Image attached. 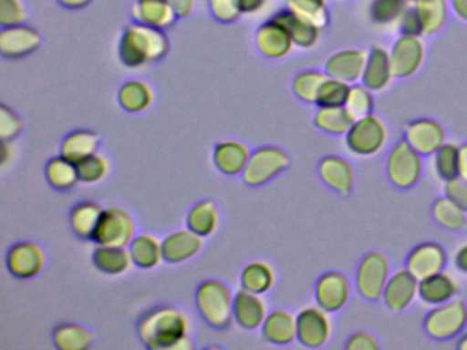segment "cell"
<instances>
[{
  "label": "cell",
  "instance_id": "6da1fadb",
  "mask_svg": "<svg viewBox=\"0 0 467 350\" xmlns=\"http://www.w3.org/2000/svg\"><path fill=\"white\" fill-rule=\"evenodd\" d=\"M139 336L152 350H188L193 344L188 336V320L171 306L147 312L139 323Z\"/></svg>",
  "mask_w": 467,
  "mask_h": 350
},
{
  "label": "cell",
  "instance_id": "7a4b0ae2",
  "mask_svg": "<svg viewBox=\"0 0 467 350\" xmlns=\"http://www.w3.org/2000/svg\"><path fill=\"white\" fill-rule=\"evenodd\" d=\"M168 38L158 27L132 26L122 37L119 55L125 65L139 67L162 59L168 54Z\"/></svg>",
  "mask_w": 467,
  "mask_h": 350
},
{
  "label": "cell",
  "instance_id": "3957f363",
  "mask_svg": "<svg viewBox=\"0 0 467 350\" xmlns=\"http://www.w3.org/2000/svg\"><path fill=\"white\" fill-rule=\"evenodd\" d=\"M196 305L204 322L217 330H223L234 319V295L223 282L210 279L196 292Z\"/></svg>",
  "mask_w": 467,
  "mask_h": 350
},
{
  "label": "cell",
  "instance_id": "277c9868",
  "mask_svg": "<svg viewBox=\"0 0 467 350\" xmlns=\"http://www.w3.org/2000/svg\"><path fill=\"white\" fill-rule=\"evenodd\" d=\"M467 324V306L463 301L453 300L434 306L423 320V328L431 338L448 341L455 338Z\"/></svg>",
  "mask_w": 467,
  "mask_h": 350
},
{
  "label": "cell",
  "instance_id": "5b68a950",
  "mask_svg": "<svg viewBox=\"0 0 467 350\" xmlns=\"http://www.w3.org/2000/svg\"><path fill=\"white\" fill-rule=\"evenodd\" d=\"M422 155L406 139L396 142L387 159V174L390 182L400 189L417 185L422 177Z\"/></svg>",
  "mask_w": 467,
  "mask_h": 350
},
{
  "label": "cell",
  "instance_id": "8992f818",
  "mask_svg": "<svg viewBox=\"0 0 467 350\" xmlns=\"http://www.w3.org/2000/svg\"><path fill=\"white\" fill-rule=\"evenodd\" d=\"M387 125L374 115L360 118L346 134L347 149L357 156H373L379 153L387 144Z\"/></svg>",
  "mask_w": 467,
  "mask_h": 350
},
{
  "label": "cell",
  "instance_id": "52a82bcc",
  "mask_svg": "<svg viewBox=\"0 0 467 350\" xmlns=\"http://www.w3.org/2000/svg\"><path fill=\"white\" fill-rule=\"evenodd\" d=\"M289 166V156L277 147H262L251 153L247 167L243 171V180L251 186H261L270 182L285 171Z\"/></svg>",
  "mask_w": 467,
  "mask_h": 350
},
{
  "label": "cell",
  "instance_id": "ba28073f",
  "mask_svg": "<svg viewBox=\"0 0 467 350\" xmlns=\"http://www.w3.org/2000/svg\"><path fill=\"white\" fill-rule=\"evenodd\" d=\"M389 260L381 252H370L363 257L357 270V289L363 298L377 301L382 298L389 279Z\"/></svg>",
  "mask_w": 467,
  "mask_h": 350
},
{
  "label": "cell",
  "instance_id": "9c48e42d",
  "mask_svg": "<svg viewBox=\"0 0 467 350\" xmlns=\"http://www.w3.org/2000/svg\"><path fill=\"white\" fill-rule=\"evenodd\" d=\"M132 216L122 208H110L103 213L94 241L98 245L127 248L136 237Z\"/></svg>",
  "mask_w": 467,
  "mask_h": 350
},
{
  "label": "cell",
  "instance_id": "30bf717a",
  "mask_svg": "<svg viewBox=\"0 0 467 350\" xmlns=\"http://www.w3.org/2000/svg\"><path fill=\"white\" fill-rule=\"evenodd\" d=\"M389 57L396 78L414 76L425 59V46L420 36L401 35L393 43Z\"/></svg>",
  "mask_w": 467,
  "mask_h": 350
},
{
  "label": "cell",
  "instance_id": "8fae6325",
  "mask_svg": "<svg viewBox=\"0 0 467 350\" xmlns=\"http://www.w3.org/2000/svg\"><path fill=\"white\" fill-rule=\"evenodd\" d=\"M297 341L306 347L324 346L332 335V322L327 311L319 306H307L296 316Z\"/></svg>",
  "mask_w": 467,
  "mask_h": 350
},
{
  "label": "cell",
  "instance_id": "7c38bea8",
  "mask_svg": "<svg viewBox=\"0 0 467 350\" xmlns=\"http://www.w3.org/2000/svg\"><path fill=\"white\" fill-rule=\"evenodd\" d=\"M444 126L439 120L420 118L404 129V139L422 156L434 155L445 144Z\"/></svg>",
  "mask_w": 467,
  "mask_h": 350
},
{
  "label": "cell",
  "instance_id": "4fadbf2b",
  "mask_svg": "<svg viewBox=\"0 0 467 350\" xmlns=\"http://www.w3.org/2000/svg\"><path fill=\"white\" fill-rule=\"evenodd\" d=\"M447 262V252L444 246L433 241H428V242L420 243L410 252L406 268L418 281H422L428 276L444 271Z\"/></svg>",
  "mask_w": 467,
  "mask_h": 350
},
{
  "label": "cell",
  "instance_id": "5bb4252c",
  "mask_svg": "<svg viewBox=\"0 0 467 350\" xmlns=\"http://www.w3.org/2000/svg\"><path fill=\"white\" fill-rule=\"evenodd\" d=\"M368 52L358 48L336 52L325 63V73L332 78L354 85L362 81Z\"/></svg>",
  "mask_w": 467,
  "mask_h": 350
},
{
  "label": "cell",
  "instance_id": "9a60e30c",
  "mask_svg": "<svg viewBox=\"0 0 467 350\" xmlns=\"http://www.w3.org/2000/svg\"><path fill=\"white\" fill-rule=\"evenodd\" d=\"M351 286L348 279L341 273H327L316 284V300L319 308L327 314L340 311L348 303Z\"/></svg>",
  "mask_w": 467,
  "mask_h": 350
},
{
  "label": "cell",
  "instance_id": "2e32d148",
  "mask_svg": "<svg viewBox=\"0 0 467 350\" xmlns=\"http://www.w3.org/2000/svg\"><path fill=\"white\" fill-rule=\"evenodd\" d=\"M420 281L407 268L396 271L388 279L387 286L382 293V301L388 309L400 312L411 305L418 295Z\"/></svg>",
  "mask_w": 467,
  "mask_h": 350
},
{
  "label": "cell",
  "instance_id": "e0dca14e",
  "mask_svg": "<svg viewBox=\"0 0 467 350\" xmlns=\"http://www.w3.org/2000/svg\"><path fill=\"white\" fill-rule=\"evenodd\" d=\"M46 257L37 243H16L7 254V268L13 275L21 279L34 278L45 267Z\"/></svg>",
  "mask_w": 467,
  "mask_h": 350
},
{
  "label": "cell",
  "instance_id": "ac0fdd59",
  "mask_svg": "<svg viewBox=\"0 0 467 350\" xmlns=\"http://www.w3.org/2000/svg\"><path fill=\"white\" fill-rule=\"evenodd\" d=\"M234 320L245 330H256L264 325L267 306L261 294L242 289L234 295Z\"/></svg>",
  "mask_w": 467,
  "mask_h": 350
},
{
  "label": "cell",
  "instance_id": "d6986e66",
  "mask_svg": "<svg viewBox=\"0 0 467 350\" xmlns=\"http://www.w3.org/2000/svg\"><path fill=\"white\" fill-rule=\"evenodd\" d=\"M203 248V237L192 230H179L162 241L163 260L171 264L187 262Z\"/></svg>",
  "mask_w": 467,
  "mask_h": 350
},
{
  "label": "cell",
  "instance_id": "ffe728a7",
  "mask_svg": "<svg viewBox=\"0 0 467 350\" xmlns=\"http://www.w3.org/2000/svg\"><path fill=\"white\" fill-rule=\"evenodd\" d=\"M389 52L381 46H371L368 52L362 84L373 92H381L393 78Z\"/></svg>",
  "mask_w": 467,
  "mask_h": 350
},
{
  "label": "cell",
  "instance_id": "44dd1931",
  "mask_svg": "<svg viewBox=\"0 0 467 350\" xmlns=\"http://www.w3.org/2000/svg\"><path fill=\"white\" fill-rule=\"evenodd\" d=\"M319 175L332 190L343 196H349L354 190V167L347 159L340 156H327L319 163Z\"/></svg>",
  "mask_w": 467,
  "mask_h": 350
},
{
  "label": "cell",
  "instance_id": "7402d4cb",
  "mask_svg": "<svg viewBox=\"0 0 467 350\" xmlns=\"http://www.w3.org/2000/svg\"><path fill=\"white\" fill-rule=\"evenodd\" d=\"M256 41H258V46L262 54L273 57V59L285 57L291 52L292 46H295L291 33L288 32L285 25L281 24L278 19H273V21L264 25L259 29Z\"/></svg>",
  "mask_w": 467,
  "mask_h": 350
},
{
  "label": "cell",
  "instance_id": "603a6c76",
  "mask_svg": "<svg viewBox=\"0 0 467 350\" xmlns=\"http://www.w3.org/2000/svg\"><path fill=\"white\" fill-rule=\"evenodd\" d=\"M458 292L455 281L448 273H439L420 281L418 297L426 305L437 306L453 300Z\"/></svg>",
  "mask_w": 467,
  "mask_h": 350
},
{
  "label": "cell",
  "instance_id": "cb8c5ba5",
  "mask_svg": "<svg viewBox=\"0 0 467 350\" xmlns=\"http://www.w3.org/2000/svg\"><path fill=\"white\" fill-rule=\"evenodd\" d=\"M40 37L34 29L13 26L0 36V49L7 57H21L34 52L39 46Z\"/></svg>",
  "mask_w": 467,
  "mask_h": 350
},
{
  "label": "cell",
  "instance_id": "d4e9b609",
  "mask_svg": "<svg viewBox=\"0 0 467 350\" xmlns=\"http://www.w3.org/2000/svg\"><path fill=\"white\" fill-rule=\"evenodd\" d=\"M265 339L275 345H288L297 338L296 316L285 309L267 314L262 325Z\"/></svg>",
  "mask_w": 467,
  "mask_h": 350
},
{
  "label": "cell",
  "instance_id": "484cf974",
  "mask_svg": "<svg viewBox=\"0 0 467 350\" xmlns=\"http://www.w3.org/2000/svg\"><path fill=\"white\" fill-rule=\"evenodd\" d=\"M250 158V149L243 142L226 141L215 147V166L226 175L243 174Z\"/></svg>",
  "mask_w": 467,
  "mask_h": 350
},
{
  "label": "cell",
  "instance_id": "4316f807",
  "mask_svg": "<svg viewBox=\"0 0 467 350\" xmlns=\"http://www.w3.org/2000/svg\"><path fill=\"white\" fill-rule=\"evenodd\" d=\"M420 22L422 36L436 35L448 22L447 0H411Z\"/></svg>",
  "mask_w": 467,
  "mask_h": 350
},
{
  "label": "cell",
  "instance_id": "83f0119b",
  "mask_svg": "<svg viewBox=\"0 0 467 350\" xmlns=\"http://www.w3.org/2000/svg\"><path fill=\"white\" fill-rule=\"evenodd\" d=\"M95 267L108 275H119L132 267L130 252L121 246L98 245L92 254Z\"/></svg>",
  "mask_w": 467,
  "mask_h": 350
},
{
  "label": "cell",
  "instance_id": "f1b7e54d",
  "mask_svg": "<svg viewBox=\"0 0 467 350\" xmlns=\"http://www.w3.org/2000/svg\"><path fill=\"white\" fill-rule=\"evenodd\" d=\"M105 210L97 202L86 201L76 205L70 215V224L76 235L83 240H94Z\"/></svg>",
  "mask_w": 467,
  "mask_h": 350
},
{
  "label": "cell",
  "instance_id": "f546056e",
  "mask_svg": "<svg viewBox=\"0 0 467 350\" xmlns=\"http://www.w3.org/2000/svg\"><path fill=\"white\" fill-rule=\"evenodd\" d=\"M99 147V136L94 131H73L62 142L61 155L78 164L83 161L84 159L98 153Z\"/></svg>",
  "mask_w": 467,
  "mask_h": 350
},
{
  "label": "cell",
  "instance_id": "4dcf8cb0",
  "mask_svg": "<svg viewBox=\"0 0 467 350\" xmlns=\"http://www.w3.org/2000/svg\"><path fill=\"white\" fill-rule=\"evenodd\" d=\"M130 252L133 264L144 270L157 267L163 260L162 242L150 234H140L133 238Z\"/></svg>",
  "mask_w": 467,
  "mask_h": 350
},
{
  "label": "cell",
  "instance_id": "1f68e13d",
  "mask_svg": "<svg viewBox=\"0 0 467 350\" xmlns=\"http://www.w3.org/2000/svg\"><path fill=\"white\" fill-rule=\"evenodd\" d=\"M355 119L346 106L319 107L314 117V123L319 130L335 136H346Z\"/></svg>",
  "mask_w": 467,
  "mask_h": 350
},
{
  "label": "cell",
  "instance_id": "d6a6232c",
  "mask_svg": "<svg viewBox=\"0 0 467 350\" xmlns=\"http://www.w3.org/2000/svg\"><path fill=\"white\" fill-rule=\"evenodd\" d=\"M275 19L285 25L288 32L291 33L292 40L297 46L311 48L316 46L319 38V27L306 19L300 18L291 11H283L278 14Z\"/></svg>",
  "mask_w": 467,
  "mask_h": 350
},
{
  "label": "cell",
  "instance_id": "836d02e7",
  "mask_svg": "<svg viewBox=\"0 0 467 350\" xmlns=\"http://www.w3.org/2000/svg\"><path fill=\"white\" fill-rule=\"evenodd\" d=\"M187 223L188 229L203 238L214 234L220 224V215L214 202L212 200L198 202L188 213Z\"/></svg>",
  "mask_w": 467,
  "mask_h": 350
},
{
  "label": "cell",
  "instance_id": "e575fe53",
  "mask_svg": "<svg viewBox=\"0 0 467 350\" xmlns=\"http://www.w3.org/2000/svg\"><path fill=\"white\" fill-rule=\"evenodd\" d=\"M46 177L50 185L58 190H69L80 180L78 164L62 155L48 161Z\"/></svg>",
  "mask_w": 467,
  "mask_h": 350
},
{
  "label": "cell",
  "instance_id": "d590c367",
  "mask_svg": "<svg viewBox=\"0 0 467 350\" xmlns=\"http://www.w3.org/2000/svg\"><path fill=\"white\" fill-rule=\"evenodd\" d=\"M275 279V271L267 262H254L243 270L242 286L243 289L262 295L272 289Z\"/></svg>",
  "mask_w": 467,
  "mask_h": 350
},
{
  "label": "cell",
  "instance_id": "8d00e7d4",
  "mask_svg": "<svg viewBox=\"0 0 467 350\" xmlns=\"http://www.w3.org/2000/svg\"><path fill=\"white\" fill-rule=\"evenodd\" d=\"M54 344L61 350H84L91 346L92 336L83 325L67 323L54 331Z\"/></svg>",
  "mask_w": 467,
  "mask_h": 350
},
{
  "label": "cell",
  "instance_id": "74e56055",
  "mask_svg": "<svg viewBox=\"0 0 467 350\" xmlns=\"http://www.w3.org/2000/svg\"><path fill=\"white\" fill-rule=\"evenodd\" d=\"M433 218L437 223L453 232H461L467 227V212L463 208L448 199L447 196L436 200L431 208Z\"/></svg>",
  "mask_w": 467,
  "mask_h": 350
},
{
  "label": "cell",
  "instance_id": "f35d334b",
  "mask_svg": "<svg viewBox=\"0 0 467 350\" xmlns=\"http://www.w3.org/2000/svg\"><path fill=\"white\" fill-rule=\"evenodd\" d=\"M410 7V0H373L368 8L371 21L382 26L398 24L404 11Z\"/></svg>",
  "mask_w": 467,
  "mask_h": 350
},
{
  "label": "cell",
  "instance_id": "ab89813d",
  "mask_svg": "<svg viewBox=\"0 0 467 350\" xmlns=\"http://www.w3.org/2000/svg\"><path fill=\"white\" fill-rule=\"evenodd\" d=\"M119 103L130 112H140L152 103V92L149 85L140 81L128 82L119 92Z\"/></svg>",
  "mask_w": 467,
  "mask_h": 350
},
{
  "label": "cell",
  "instance_id": "60d3db41",
  "mask_svg": "<svg viewBox=\"0 0 467 350\" xmlns=\"http://www.w3.org/2000/svg\"><path fill=\"white\" fill-rule=\"evenodd\" d=\"M289 11L322 29L329 22L327 0H288Z\"/></svg>",
  "mask_w": 467,
  "mask_h": 350
},
{
  "label": "cell",
  "instance_id": "b9f144b4",
  "mask_svg": "<svg viewBox=\"0 0 467 350\" xmlns=\"http://www.w3.org/2000/svg\"><path fill=\"white\" fill-rule=\"evenodd\" d=\"M433 167L437 177L444 182L461 177L459 175V147L451 142H445L434 153Z\"/></svg>",
  "mask_w": 467,
  "mask_h": 350
},
{
  "label": "cell",
  "instance_id": "7bdbcfd3",
  "mask_svg": "<svg viewBox=\"0 0 467 350\" xmlns=\"http://www.w3.org/2000/svg\"><path fill=\"white\" fill-rule=\"evenodd\" d=\"M346 108L348 109L355 120L373 115V90L368 89L363 84L351 85L346 101Z\"/></svg>",
  "mask_w": 467,
  "mask_h": 350
},
{
  "label": "cell",
  "instance_id": "ee69618b",
  "mask_svg": "<svg viewBox=\"0 0 467 350\" xmlns=\"http://www.w3.org/2000/svg\"><path fill=\"white\" fill-rule=\"evenodd\" d=\"M327 78V73L318 70H308L300 73L294 81V92L300 100L306 103H317V96L325 79Z\"/></svg>",
  "mask_w": 467,
  "mask_h": 350
},
{
  "label": "cell",
  "instance_id": "f6af8a7d",
  "mask_svg": "<svg viewBox=\"0 0 467 350\" xmlns=\"http://www.w3.org/2000/svg\"><path fill=\"white\" fill-rule=\"evenodd\" d=\"M349 88H351V85L327 76V78L322 84L321 89H319L318 96H317V106H346Z\"/></svg>",
  "mask_w": 467,
  "mask_h": 350
},
{
  "label": "cell",
  "instance_id": "bcb514c9",
  "mask_svg": "<svg viewBox=\"0 0 467 350\" xmlns=\"http://www.w3.org/2000/svg\"><path fill=\"white\" fill-rule=\"evenodd\" d=\"M78 169L80 180L87 183H97L106 178L110 166L103 156L95 153V155L89 156V158L78 163Z\"/></svg>",
  "mask_w": 467,
  "mask_h": 350
},
{
  "label": "cell",
  "instance_id": "7dc6e473",
  "mask_svg": "<svg viewBox=\"0 0 467 350\" xmlns=\"http://www.w3.org/2000/svg\"><path fill=\"white\" fill-rule=\"evenodd\" d=\"M24 123L21 118L9 107H0V139L7 142L15 139L23 131Z\"/></svg>",
  "mask_w": 467,
  "mask_h": 350
},
{
  "label": "cell",
  "instance_id": "c3c4849f",
  "mask_svg": "<svg viewBox=\"0 0 467 350\" xmlns=\"http://www.w3.org/2000/svg\"><path fill=\"white\" fill-rule=\"evenodd\" d=\"M445 196L452 200L459 207L467 212V180L462 177L447 180L444 186Z\"/></svg>",
  "mask_w": 467,
  "mask_h": 350
},
{
  "label": "cell",
  "instance_id": "681fc988",
  "mask_svg": "<svg viewBox=\"0 0 467 350\" xmlns=\"http://www.w3.org/2000/svg\"><path fill=\"white\" fill-rule=\"evenodd\" d=\"M398 26L401 35L422 36L420 19H418L417 13H415L411 5L404 11L400 21L398 22Z\"/></svg>",
  "mask_w": 467,
  "mask_h": 350
},
{
  "label": "cell",
  "instance_id": "f907efd6",
  "mask_svg": "<svg viewBox=\"0 0 467 350\" xmlns=\"http://www.w3.org/2000/svg\"><path fill=\"white\" fill-rule=\"evenodd\" d=\"M346 347L348 350H377L379 349V344L371 334L357 333L348 339Z\"/></svg>",
  "mask_w": 467,
  "mask_h": 350
},
{
  "label": "cell",
  "instance_id": "816d5d0a",
  "mask_svg": "<svg viewBox=\"0 0 467 350\" xmlns=\"http://www.w3.org/2000/svg\"><path fill=\"white\" fill-rule=\"evenodd\" d=\"M453 264H455L456 270L467 275V242L456 251Z\"/></svg>",
  "mask_w": 467,
  "mask_h": 350
},
{
  "label": "cell",
  "instance_id": "f5cc1de1",
  "mask_svg": "<svg viewBox=\"0 0 467 350\" xmlns=\"http://www.w3.org/2000/svg\"><path fill=\"white\" fill-rule=\"evenodd\" d=\"M459 175L467 180V142L459 147Z\"/></svg>",
  "mask_w": 467,
  "mask_h": 350
},
{
  "label": "cell",
  "instance_id": "db71d44e",
  "mask_svg": "<svg viewBox=\"0 0 467 350\" xmlns=\"http://www.w3.org/2000/svg\"><path fill=\"white\" fill-rule=\"evenodd\" d=\"M452 10L462 21L467 22V0H451Z\"/></svg>",
  "mask_w": 467,
  "mask_h": 350
},
{
  "label": "cell",
  "instance_id": "11a10c76",
  "mask_svg": "<svg viewBox=\"0 0 467 350\" xmlns=\"http://www.w3.org/2000/svg\"><path fill=\"white\" fill-rule=\"evenodd\" d=\"M458 349L467 350V334L466 335L462 336L458 342Z\"/></svg>",
  "mask_w": 467,
  "mask_h": 350
}]
</instances>
